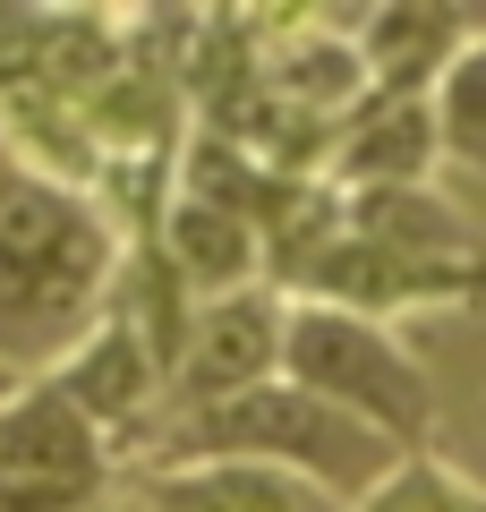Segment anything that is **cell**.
Segmentation results:
<instances>
[{"instance_id": "cell-3", "label": "cell", "mask_w": 486, "mask_h": 512, "mask_svg": "<svg viewBox=\"0 0 486 512\" xmlns=\"http://www.w3.org/2000/svg\"><path fill=\"white\" fill-rule=\"evenodd\" d=\"M282 376L376 427L393 453H435V427H444L435 367L384 316L333 308V299H282Z\"/></svg>"}, {"instance_id": "cell-6", "label": "cell", "mask_w": 486, "mask_h": 512, "mask_svg": "<svg viewBox=\"0 0 486 512\" xmlns=\"http://www.w3.org/2000/svg\"><path fill=\"white\" fill-rule=\"evenodd\" d=\"M0 470L69 478V487H111L120 495V453H111V436L60 393L52 376H26L18 393L0 402Z\"/></svg>"}, {"instance_id": "cell-4", "label": "cell", "mask_w": 486, "mask_h": 512, "mask_svg": "<svg viewBox=\"0 0 486 512\" xmlns=\"http://www.w3.org/2000/svg\"><path fill=\"white\" fill-rule=\"evenodd\" d=\"M265 376H282V291L256 282V291H231V299H205L197 308L188 350H180V367H171V393H162V419L214 410V402H231V393H248V384H265Z\"/></svg>"}, {"instance_id": "cell-2", "label": "cell", "mask_w": 486, "mask_h": 512, "mask_svg": "<svg viewBox=\"0 0 486 512\" xmlns=\"http://www.w3.org/2000/svg\"><path fill=\"white\" fill-rule=\"evenodd\" d=\"M171 461H273V470H299L307 487H324L333 504H359L401 453L376 427H359L350 410L299 393L290 376H265V384H248V393H231L214 410L162 419L128 470H171Z\"/></svg>"}, {"instance_id": "cell-7", "label": "cell", "mask_w": 486, "mask_h": 512, "mask_svg": "<svg viewBox=\"0 0 486 512\" xmlns=\"http://www.w3.org/2000/svg\"><path fill=\"white\" fill-rule=\"evenodd\" d=\"M444 171L435 154V111L427 94H367L342 120L333 154H324V180L342 197H376V188H427Z\"/></svg>"}, {"instance_id": "cell-1", "label": "cell", "mask_w": 486, "mask_h": 512, "mask_svg": "<svg viewBox=\"0 0 486 512\" xmlns=\"http://www.w3.org/2000/svg\"><path fill=\"white\" fill-rule=\"evenodd\" d=\"M128 231L94 197L35 171L0 180V367L43 376L120 299Z\"/></svg>"}, {"instance_id": "cell-9", "label": "cell", "mask_w": 486, "mask_h": 512, "mask_svg": "<svg viewBox=\"0 0 486 512\" xmlns=\"http://www.w3.org/2000/svg\"><path fill=\"white\" fill-rule=\"evenodd\" d=\"M478 26H486V9H418V0H393V9L350 18L359 60H367V94H435L444 60L461 52Z\"/></svg>"}, {"instance_id": "cell-11", "label": "cell", "mask_w": 486, "mask_h": 512, "mask_svg": "<svg viewBox=\"0 0 486 512\" xmlns=\"http://www.w3.org/2000/svg\"><path fill=\"white\" fill-rule=\"evenodd\" d=\"M427 111H435V154L452 171H469V180H486V26L444 60Z\"/></svg>"}, {"instance_id": "cell-8", "label": "cell", "mask_w": 486, "mask_h": 512, "mask_svg": "<svg viewBox=\"0 0 486 512\" xmlns=\"http://www.w3.org/2000/svg\"><path fill=\"white\" fill-rule=\"evenodd\" d=\"M120 487L145 512H350L273 461H171V470H120Z\"/></svg>"}, {"instance_id": "cell-13", "label": "cell", "mask_w": 486, "mask_h": 512, "mask_svg": "<svg viewBox=\"0 0 486 512\" xmlns=\"http://www.w3.org/2000/svg\"><path fill=\"white\" fill-rule=\"evenodd\" d=\"M111 487H69V478H26L0 470V512H103Z\"/></svg>"}, {"instance_id": "cell-5", "label": "cell", "mask_w": 486, "mask_h": 512, "mask_svg": "<svg viewBox=\"0 0 486 512\" xmlns=\"http://www.w3.org/2000/svg\"><path fill=\"white\" fill-rule=\"evenodd\" d=\"M43 376H52L60 393L103 427L111 453H120V470H128L137 444L154 436V419H162V367H154V350L137 342V325L120 316V299H111V308L94 316V333L69 350V359H52Z\"/></svg>"}, {"instance_id": "cell-12", "label": "cell", "mask_w": 486, "mask_h": 512, "mask_svg": "<svg viewBox=\"0 0 486 512\" xmlns=\"http://www.w3.org/2000/svg\"><path fill=\"white\" fill-rule=\"evenodd\" d=\"M350 512H486V487L444 453H401Z\"/></svg>"}, {"instance_id": "cell-10", "label": "cell", "mask_w": 486, "mask_h": 512, "mask_svg": "<svg viewBox=\"0 0 486 512\" xmlns=\"http://www.w3.org/2000/svg\"><path fill=\"white\" fill-rule=\"evenodd\" d=\"M154 248L180 265V282L197 291V308L265 282V239H256V222L231 214V205L180 197V188H171V205H162V222H154Z\"/></svg>"}, {"instance_id": "cell-14", "label": "cell", "mask_w": 486, "mask_h": 512, "mask_svg": "<svg viewBox=\"0 0 486 512\" xmlns=\"http://www.w3.org/2000/svg\"><path fill=\"white\" fill-rule=\"evenodd\" d=\"M18 384H26V376H9V367H0V402H9V393H18Z\"/></svg>"}]
</instances>
